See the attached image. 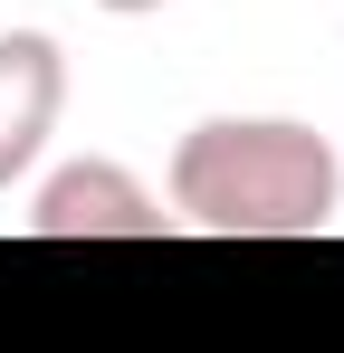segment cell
<instances>
[{"label": "cell", "instance_id": "obj_4", "mask_svg": "<svg viewBox=\"0 0 344 353\" xmlns=\"http://www.w3.org/2000/svg\"><path fill=\"white\" fill-rule=\"evenodd\" d=\"M96 10H115V19H144V10H172V0H96Z\"/></svg>", "mask_w": 344, "mask_h": 353}, {"label": "cell", "instance_id": "obj_3", "mask_svg": "<svg viewBox=\"0 0 344 353\" xmlns=\"http://www.w3.org/2000/svg\"><path fill=\"white\" fill-rule=\"evenodd\" d=\"M57 105H67V58L48 29H10L0 39V191L48 153Z\"/></svg>", "mask_w": 344, "mask_h": 353}, {"label": "cell", "instance_id": "obj_2", "mask_svg": "<svg viewBox=\"0 0 344 353\" xmlns=\"http://www.w3.org/2000/svg\"><path fill=\"white\" fill-rule=\"evenodd\" d=\"M163 230H172V210L124 163H96V153L48 172L39 210H29V239H163Z\"/></svg>", "mask_w": 344, "mask_h": 353}, {"label": "cell", "instance_id": "obj_1", "mask_svg": "<svg viewBox=\"0 0 344 353\" xmlns=\"http://www.w3.org/2000/svg\"><path fill=\"white\" fill-rule=\"evenodd\" d=\"M344 210V163L296 115H211L172 143V220L211 239H316Z\"/></svg>", "mask_w": 344, "mask_h": 353}]
</instances>
